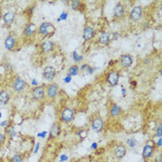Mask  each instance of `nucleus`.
I'll use <instances>...</instances> for the list:
<instances>
[{
  "label": "nucleus",
  "instance_id": "1",
  "mask_svg": "<svg viewBox=\"0 0 162 162\" xmlns=\"http://www.w3.org/2000/svg\"><path fill=\"white\" fill-rule=\"evenodd\" d=\"M56 31V27L54 24L48 21H44L40 24V26L37 28L38 34L42 35L44 37H49L51 34H53Z\"/></svg>",
  "mask_w": 162,
  "mask_h": 162
},
{
  "label": "nucleus",
  "instance_id": "2",
  "mask_svg": "<svg viewBox=\"0 0 162 162\" xmlns=\"http://www.w3.org/2000/svg\"><path fill=\"white\" fill-rule=\"evenodd\" d=\"M119 80H120V73L118 70H110L107 71V73L106 75V82L109 85H110L111 87L116 86L119 84Z\"/></svg>",
  "mask_w": 162,
  "mask_h": 162
},
{
  "label": "nucleus",
  "instance_id": "3",
  "mask_svg": "<svg viewBox=\"0 0 162 162\" xmlns=\"http://www.w3.org/2000/svg\"><path fill=\"white\" fill-rule=\"evenodd\" d=\"M74 119V110L70 107H65L60 113V120L65 123H70Z\"/></svg>",
  "mask_w": 162,
  "mask_h": 162
},
{
  "label": "nucleus",
  "instance_id": "4",
  "mask_svg": "<svg viewBox=\"0 0 162 162\" xmlns=\"http://www.w3.org/2000/svg\"><path fill=\"white\" fill-rule=\"evenodd\" d=\"M26 86H27L26 82L22 78H21L20 76H17V77L14 78L13 82H12V85H11L12 89L17 93L23 92L25 90V88H26Z\"/></svg>",
  "mask_w": 162,
  "mask_h": 162
},
{
  "label": "nucleus",
  "instance_id": "5",
  "mask_svg": "<svg viewBox=\"0 0 162 162\" xmlns=\"http://www.w3.org/2000/svg\"><path fill=\"white\" fill-rule=\"evenodd\" d=\"M58 91H59V87L57 84L55 83L49 84L48 85H47L46 88V95L49 99H55L57 95H58Z\"/></svg>",
  "mask_w": 162,
  "mask_h": 162
},
{
  "label": "nucleus",
  "instance_id": "6",
  "mask_svg": "<svg viewBox=\"0 0 162 162\" xmlns=\"http://www.w3.org/2000/svg\"><path fill=\"white\" fill-rule=\"evenodd\" d=\"M142 17H143V7L141 6L133 7L129 14V19L132 21L137 22L141 20Z\"/></svg>",
  "mask_w": 162,
  "mask_h": 162
},
{
  "label": "nucleus",
  "instance_id": "7",
  "mask_svg": "<svg viewBox=\"0 0 162 162\" xmlns=\"http://www.w3.org/2000/svg\"><path fill=\"white\" fill-rule=\"evenodd\" d=\"M32 98L35 101H40L46 95V93H44V85H40V86H35L34 88L32 89Z\"/></svg>",
  "mask_w": 162,
  "mask_h": 162
},
{
  "label": "nucleus",
  "instance_id": "8",
  "mask_svg": "<svg viewBox=\"0 0 162 162\" xmlns=\"http://www.w3.org/2000/svg\"><path fill=\"white\" fill-rule=\"evenodd\" d=\"M125 6L121 2L117 3L113 10V18L115 20H121L125 16Z\"/></svg>",
  "mask_w": 162,
  "mask_h": 162
},
{
  "label": "nucleus",
  "instance_id": "9",
  "mask_svg": "<svg viewBox=\"0 0 162 162\" xmlns=\"http://www.w3.org/2000/svg\"><path fill=\"white\" fill-rule=\"evenodd\" d=\"M55 49V44L51 40H43L40 44V50L43 54H49Z\"/></svg>",
  "mask_w": 162,
  "mask_h": 162
},
{
  "label": "nucleus",
  "instance_id": "10",
  "mask_svg": "<svg viewBox=\"0 0 162 162\" xmlns=\"http://www.w3.org/2000/svg\"><path fill=\"white\" fill-rule=\"evenodd\" d=\"M104 121L100 117H95L91 122V128L95 132H101L104 129Z\"/></svg>",
  "mask_w": 162,
  "mask_h": 162
},
{
  "label": "nucleus",
  "instance_id": "11",
  "mask_svg": "<svg viewBox=\"0 0 162 162\" xmlns=\"http://www.w3.org/2000/svg\"><path fill=\"white\" fill-rule=\"evenodd\" d=\"M113 153L116 158L121 159L125 157L126 153H127V147H126V146L123 145V144H119V145H117L114 147Z\"/></svg>",
  "mask_w": 162,
  "mask_h": 162
},
{
  "label": "nucleus",
  "instance_id": "12",
  "mask_svg": "<svg viewBox=\"0 0 162 162\" xmlns=\"http://www.w3.org/2000/svg\"><path fill=\"white\" fill-rule=\"evenodd\" d=\"M5 47L7 51H13L17 46V38L15 35L10 34L5 39Z\"/></svg>",
  "mask_w": 162,
  "mask_h": 162
},
{
  "label": "nucleus",
  "instance_id": "13",
  "mask_svg": "<svg viewBox=\"0 0 162 162\" xmlns=\"http://www.w3.org/2000/svg\"><path fill=\"white\" fill-rule=\"evenodd\" d=\"M36 32H37V28H36V26H35V24L33 22H29L24 27L23 35L26 38H30L33 36V35H34Z\"/></svg>",
  "mask_w": 162,
  "mask_h": 162
},
{
  "label": "nucleus",
  "instance_id": "14",
  "mask_svg": "<svg viewBox=\"0 0 162 162\" xmlns=\"http://www.w3.org/2000/svg\"><path fill=\"white\" fill-rule=\"evenodd\" d=\"M56 75H57V70L53 66L48 65V66H47L46 68H44V72H43V77L46 80L52 81L54 78L56 77Z\"/></svg>",
  "mask_w": 162,
  "mask_h": 162
},
{
  "label": "nucleus",
  "instance_id": "15",
  "mask_svg": "<svg viewBox=\"0 0 162 162\" xmlns=\"http://www.w3.org/2000/svg\"><path fill=\"white\" fill-rule=\"evenodd\" d=\"M95 31L94 29V27L89 26V25H86L84 27V32H83V38L84 41L86 42L91 41L95 37Z\"/></svg>",
  "mask_w": 162,
  "mask_h": 162
},
{
  "label": "nucleus",
  "instance_id": "16",
  "mask_svg": "<svg viewBox=\"0 0 162 162\" xmlns=\"http://www.w3.org/2000/svg\"><path fill=\"white\" fill-rule=\"evenodd\" d=\"M132 62H133V59L130 54H124L120 58V65L123 69L130 68L132 65Z\"/></svg>",
  "mask_w": 162,
  "mask_h": 162
},
{
  "label": "nucleus",
  "instance_id": "17",
  "mask_svg": "<svg viewBox=\"0 0 162 162\" xmlns=\"http://www.w3.org/2000/svg\"><path fill=\"white\" fill-rule=\"evenodd\" d=\"M98 44L101 46H109L110 41H111V34L107 32H102L97 38Z\"/></svg>",
  "mask_w": 162,
  "mask_h": 162
},
{
  "label": "nucleus",
  "instance_id": "18",
  "mask_svg": "<svg viewBox=\"0 0 162 162\" xmlns=\"http://www.w3.org/2000/svg\"><path fill=\"white\" fill-rule=\"evenodd\" d=\"M154 146L149 145V144H146L145 145V146L143 147V152H142V157L144 159H149L153 157V154H154Z\"/></svg>",
  "mask_w": 162,
  "mask_h": 162
},
{
  "label": "nucleus",
  "instance_id": "19",
  "mask_svg": "<svg viewBox=\"0 0 162 162\" xmlns=\"http://www.w3.org/2000/svg\"><path fill=\"white\" fill-rule=\"evenodd\" d=\"M109 114L113 118H118L122 114V109L121 107L116 103H112L109 107Z\"/></svg>",
  "mask_w": 162,
  "mask_h": 162
},
{
  "label": "nucleus",
  "instance_id": "20",
  "mask_svg": "<svg viewBox=\"0 0 162 162\" xmlns=\"http://www.w3.org/2000/svg\"><path fill=\"white\" fill-rule=\"evenodd\" d=\"M15 14L11 11H7L3 14L2 20L4 21V23L7 26H10L11 24H13L14 21H15Z\"/></svg>",
  "mask_w": 162,
  "mask_h": 162
},
{
  "label": "nucleus",
  "instance_id": "21",
  "mask_svg": "<svg viewBox=\"0 0 162 162\" xmlns=\"http://www.w3.org/2000/svg\"><path fill=\"white\" fill-rule=\"evenodd\" d=\"M10 99V93L7 90H2L0 91V104L5 106L7 105Z\"/></svg>",
  "mask_w": 162,
  "mask_h": 162
},
{
  "label": "nucleus",
  "instance_id": "22",
  "mask_svg": "<svg viewBox=\"0 0 162 162\" xmlns=\"http://www.w3.org/2000/svg\"><path fill=\"white\" fill-rule=\"evenodd\" d=\"M60 126L58 124V123H54L51 128H50V131H49V133H50V136L51 137H57L60 134Z\"/></svg>",
  "mask_w": 162,
  "mask_h": 162
},
{
  "label": "nucleus",
  "instance_id": "23",
  "mask_svg": "<svg viewBox=\"0 0 162 162\" xmlns=\"http://www.w3.org/2000/svg\"><path fill=\"white\" fill-rule=\"evenodd\" d=\"M79 71H80V68L78 65H72V66H70L68 70V74L70 75L71 77L72 76H77L79 74Z\"/></svg>",
  "mask_w": 162,
  "mask_h": 162
},
{
  "label": "nucleus",
  "instance_id": "24",
  "mask_svg": "<svg viewBox=\"0 0 162 162\" xmlns=\"http://www.w3.org/2000/svg\"><path fill=\"white\" fill-rule=\"evenodd\" d=\"M82 5H83V2L79 1V0H73V1L70 2V7H71V10H81Z\"/></svg>",
  "mask_w": 162,
  "mask_h": 162
},
{
  "label": "nucleus",
  "instance_id": "25",
  "mask_svg": "<svg viewBox=\"0 0 162 162\" xmlns=\"http://www.w3.org/2000/svg\"><path fill=\"white\" fill-rule=\"evenodd\" d=\"M7 134L8 136H10V139H13L15 136H16V131H15V128L13 127V126H10L8 128H7Z\"/></svg>",
  "mask_w": 162,
  "mask_h": 162
},
{
  "label": "nucleus",
  "instance_id": "26",
  "mask_svg": "<svg viewBox=\"0 0 162 162\" xmlns=\"http://www.w3.org/2000/svg\"><path fill=\"white\" fill-rule=\"evenodd\" d=\"M72 58H73L75 63H79L84 59V57H83V55H79L77 51H73L72 52Z\"/></svg>",
  "mask_w": 162,
  "mask_h": 162
},
{
  "label": "nucleus",
  "instance_id": "27",
  "mask_svg": "<svg viewBox=\"0 0 162 162\" xmlns=\"http://www.w3.org/2000/svg\"><path fill=\"white\" fill-rule=\"evenodd\" d=\"M10 162H22V157H21V155H20V154L14 155V156L11 158Z\"/></svg>",
  "mask_w": 162,
  "mask_h": 162
},
{
  "label": "nucleus",
  "instance_id": "28",
  "mask_svg": "<svg viewBox=\"0 0 162 162\" xmlns=\"http://www.w3.org/2000/svg\"><path fill=\"white\" fill-rule=\"evenodd\" d=\"M127 145L131 147V148H133V147H135V146L137 145V142L135 139H129L127 141Z\"/></svg>",
  "mask_w": 162,
  "mask_h": 162
},
{
  "label": "nucleus",
  "instance_id": "29",
  "mask_svg": "<svg viewBox=\"0 0 162 162\" xmlns=\"http://www.w3.org/2000/svg\"><path fill=\"white\" fill-rule=\"evenodd\" d=\"M156 136H157V137H158V138H161V136H162L161 124H160V123L157 126V129H156Z\"/></svg>",
  "mask_w": 162,
  "mask_h": 162
},
{
  "label": "nucleus",
  "instance_id": "30",
  "mask_svg": "<svg viewBox=\"0 0 162 162\" xmlns=\"http://www.w3.org/2000/svg\"><path fill=\"white\" fill-rule=\"evenodd\" d=\"M67 18H68V13L62 12V13L60 14V17L58 19V21H65V20H67Z\"/></svg>",
  "mask_w": 162,
  "mask_h": 162
},
{
  "label": "nucleus",
  "instance_id": "31",
  "mask_svg": "<svg viewBox=\"0 0 162 162\" xmlns=\"http://www.w3.org/2000/svg\"><path fill=\"white\" fill-rule=\"evenodd\" d=\"M90 67H91V66H90L89 64H87V63H84V64H83L82 66H81L80 70H82V71H87Z\"/></svg>",
  "mask_w": 162,
  "mask_h": 162
},
{
  "label": "nucleus",
  "instance_id": "32",
  "mask_svg": "<svg viewBox=\"0 0 162 162\" xmlns=\"http://www.w3.org/2000/svg\"><path fill=\"white\" fill-rule=\"evenodd\" d=\"M5 141H6L5 134H3L2 132H0V146H2L3 144L5 143Z\"/></svg>",
  "mask_w": 162,
  "mask_h": 162
},
{
  "label": "nucleus",
  "instance_id": "33",
  "mask_svg": "<svg viewBox=\"0 0 162 162\" xmlns=\"http://www.w3.org/2000/svg\"><path fill=\"white\" fill-rule=\"evenodd\" d=\"M68 156H66V155H61L60 156V158H59V161L60 162H64V161H66V160H68Z\"/></svg>",
  "mask_w": 162,
  "mask_h": 162
},
{
  "label": "nucleus",
  "instance_id": "34",
  "mask_svg": "<svg viewBox=\"0 0 162 162\" xmlns=\"http://www.w3.org/2000/svg\"><path fill=\"white\" fill-rule=\"evenodd\" d=\"M119 37H120V34L118 33H114L111 34V39H113V40H117Z\"/></svg>",
  "mask_w": 162,
  "mask_h": 162
},
{
  "label": "nucleus",
  "instance_id": "35",
  "mask_svg": "<svg viewBox=\"0 0 162 162\" xmlns=\"http://www.w3.org/2000/svg\"><path fill=\"white\" fill-rule=\"evenodd\" d=\"M70 81H71V76L69 75V74H67V76L64 78V83L69 84V83H70Z\"/></svg>",
  "mask_w": 162,
  "mask_h": 162
},
{
  "label": "nucleus",
  "instance_id": "36",
  "mask_svg": "<svg viewBox=\"0 0 162 162\" xmlns=\"http://www.w3.org/2000/svg\"><path fill=\"white\" fill-rule=\"evenodd\" d=\"M95 68L90 67V68L88 69V70L86 71V72H87V74H93V73H94V71H95Z\"/></svg>",
  "mask_w": 162,
  "mask_h": 162
},
{
  "label": "nucleus",
  "instance_id": "37",
  "mask_svg": "<svg viewBox=\"0 0 162 162\" xmlns=\"http://www.w3.org/2000/svg\"><path fill=\"white\" fill-rule=\"evenodd\" d=\"M47 132H42L41 133L38 134V136H39V137H42V138H44V137L47 136Z\"/></svg>",
  "mask_w": 162,
  "mask_h": 162
},
{
  "label": "nucleus",
  "instance_id": "38",
  "mask_svg": "<svg viewBox=\"0 0 162 162\" xmlns=\"http://www.w3.org/2000/svg\"><path fill=\"white\" fill-rule=\"evenodd\" d=\"M161 142H162V138H158V142H157V146H158V147H161Z\"/></svg>",
  "mask_w": 162,
  "mask_h": 162
},
{
  "label": "nucleus",
  "instance_id": "39",
  "mask_svg": "<svg viewBox=\"0 0 162 162\" xmlns=\"http://www.w3.org/2000/svg\"><path fill=\"white\" fill-rule=\"evenodd\" d=\"M32 84H33V85H34V87H35V86H37L38 82H37L36 80H34V79H33V80H32Z\"/></svg>",
  "mask_w": 162,
  "mask_h": 162
},
{
  "label": "nucleus",
  "instance_id": "40",
  "mask_svg": "<svg viewBox=\"0 0 162 162\" xmlns=\"http://www.w3.org/2000/svg\"><path fill=\"white\" fill-rule=\"evenodd\" d=\"M0 125H1L2 127H6V126L7 125V121H2L1 123H0Z\"/></svg>",
  "mask_w": 162,
  "mask_h": 162
},
{
  "label": "nucleus",
  "instance_id": "41",
  "mask_svg": "<svg viewBox=\"0 0 162 162\" xmlns=\"http://www.w3.org/2000/svg\"><path fill=\"white\" fill-rule=\"evenodd\" d=\"M39 146H40V145H39V144L37 143V144H36V146H35V149H34V151H33V153H34V154H35V153H36L37 151H38V149H39Z\"/></svg>",
  "mask_w": 162,
  "mask_h": 162
},
{
  "label": "nucleus",
  "instance_id": "42",
  "mask_svg": "<svg viewBox=\"0 0 162 162\" xmlns=\"http://www.w3.org/2000/svg\"><path fill=\"white\" fill-rule=\"evenodd\" d=\"M91 147H92V149H96V148H97V144H96V143H94Z\"/></svg>",
  "mask_w": 162,
  "mask_h": 162
},
{
  "label": "nucleus",
  "instance_id": "43",
  "mask_svg": "<svg viewBox=\"0 0 162 162\" xmlns=\"http://www.w3.org/2000/svg\"><path fill=\"white\" fill-rule=\"evenodd\" d=\"M121 91H122V95L123 96H126V90H125V88H121Z\"/></svg>",
  "mask_w": 162,
  "mask_h": 162
},
{
  "label": "nucleus",
  "instance_id": "44",
  "mask_svg": "<svg viewBox=\"0 0 162 162\" xmlns=\"http://www.w3.org/2000/svg\"><path fill=\"white\" fill-rule=\"evenodd\" d=\"M148 58V59H146V62H145L146 64H148V63H150V59H149V58Z\"/></svg>",
  "mask_w": 162,
  "mask_h": 162
},
{
  "label": "nucleus",
  "instance_id": "45",
  "mask_svg": "<svg viewBox=\"0 0 162 162\" xmlns=\"http://www.w3.org/2000/svg\"><path fill=\"white\" fill-rule=\"evenodd\" d=\"M2 17H3V15H2L1 13H0V21H2Z\"/></svg>",
  "mask_w": 162,
  "mask_h": 162
},
{
  "label": "nucleus",
  "instance_id": "46",
  "mask_svg": "<svg viewBox=\"0 0 162 162\" xmlns=\"http://www.w3.org/2000/svg\"><path fill=\"white\" fill-rule=\"evenodd\" d=\"M1 116H2V114H1V112H0V118H1Z\"/></svg>",
  "mask_w": 162,
  "mask_h": 162
},
{
  "label": "nucleus",
  "instance_id": "47",
  "mask_svg": "<svg viewBox=\"0 0 162 162\" xmlns=\"http://www.w3.org/2000/svg\"><path fill=\"white\" fill-rule=\"evenodd\" d=\"M0 4H1V2H0Z\"/></svg>",
  "mask_w": 162,
  "mask_h": 162
}]
</instances>
